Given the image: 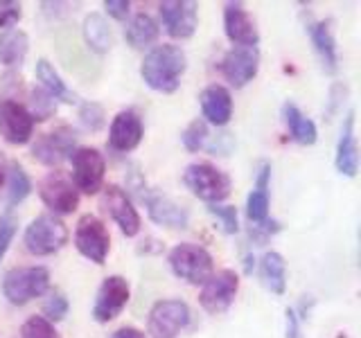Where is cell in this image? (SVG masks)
<instances>
[{
	"label": "cell",
	"instance_id": "74e56055",
	"mask_svg": "<svg viewBox=\"0 0 361 338\" xmlns=\"http://www.w3.org/2000/svg\"><path fill=\"white\" fill-rule=\"evenodd\" d=\"M23 18V5L14 0H0V30H14Z\"/></svg>",
	"mask_w": 361,
	"mask_h": 338
},
{
	"label": "cell",
	"instance_id": "1f68e13d",
	"mask_svg": "<svg viewBox=\"0 0 361 338\" xmlns=\"http://www.w3.org/2000/svg\"><path fill=\"white\" fill-rule=\"evenodd\" d=\"M30 115L34 118V122H43L52 118V113L56 111V99L50 97L43 88H34L30 93Z\"/></svg>",
	"mask_w": 361,
	"mask_h": 338
},
{
	"label": "cell",
	"instance_id": "7c38bea8",
	"mask_svg": "<svg viewBox=\"0 0 361 338\" xmlns=\"http://www.w3.org/2000/svg\"><path fill=\"white\" fill-rule=\"evenodd\" d=\"M39 196L56 214H73L79 208V192L73 180L61 172H50L39 183Z\"/></svg>",
	"mask_w": 361,
	"mask_h": 338
},
{
	"label": "cell",
	"instance_id": "d6a6232c",
	"mask_svg": "<svg viewBox=\"0 0 361 338\" xmlns=\"http://www.w3.org/2000/svg\"><path fill=\"white\" fill-rule=\"evenodd\" d=\"M20 338H61L54 323L45 320L43 315H30L20 327Z\"/></svg>",
	"mask_w": 361,
	"mask_h": 338
},
{
	"label": "cell",
	"instance_id": "9c48e42d",
	"mask_svg": "<svg viewBox=\"0 0 361 338\" xmlns=\"http://www.w3.org/2000/svg\"><path fill=\"white\" fill-rule=\"evenodd\" d=\"M237 291H240V275L231 268H221L201 284L199 304L203 307V311L219 315L231 309Z\"/></svg>",
	"mask_w": 361,
	"mask_h": 338
},
{
	"label": "cell",
	"instance_id": "f1b7e54d",
	"mask_svg": "<svg viewBox=\"0 0 361 338\" xmlns=\"http://www.w3.org/2000/svg\"><path fill=\"white\" fill-rule=\"evenodd\" d=\"M37 79L41 82V88L50 97L59 99V101H66V104H75V101H77V95L66 86L61 75L56 73V68L48 59H39L37 61Z\"/></svg>",
	"mask_w": 361,
	"mask_h": 338
},
{
	"label": "cell",
	"instance_id": "60d3db41",
	"mask_svg": "<svg viewBox=\"0 0 361 338\" xmlns=\"http://www.w3.org/2000/svg\"><path fill=\"white\" fill-rule=\"evenodd\" d=\"M113 338H147V334L138 327H120L118 332H113Z\"/></svg>",
	"mask_w": 361,
	"mask_h": 338
},
{
	"label": "cell",
	"instance_id": "5bb4252c",
	"mask_svg": "<svg viewBox=\"0 0 361 338\" xmlns=\"http://www.w3.org/2000/svg\"><path fill=\"white\" fill-rule=\"evenodd\" d=\"M34 118L27 106H23L16 99L0 101V135L9 144H27L34 135Z\"/></svg>",
	"mask_w": 361,
	"mask_h": 338
},
{
	"label": "cell",
	"instance_id": "3957f363",
	"mask_svg": "<svg viewBox=\"0 0 361 338\" xmlns=\"http://www.w3.org/2000/svg\"><path fill=\"white\" fill-rule=\"evenodd\" d=\"M183 183L192 194L201 201H206L208 206H214V203H221L224 199H228L231 187H233L231 176L221 172L219 167H214L212 163L188 165L183 172Z\"/></svg>",
	"mask_w": 361,
	"mask_h": 338
},
{
	"label": "cell",
	"instance_id": "277c9868",
	"mask_svg": "<svg viewBox=\"0 0 361 338\" xmlns=\"http://www.w3.org/2000/svg\"><path fill=\"white\" fill-rule=\"evenodd\" d=\"M167 264L172 273L188 284H203L214 273L212 255L199 244H176L167 255Z\"/></svg>",
	"mask_w": 361,
	"mask_h": 338
},
{
	"label": "cell",
	"instance_id": "52a82bcc",
	"mask_svg": "<svg viewBox=\"0 0 361 338\" xmlns=\"http://www.w3.org/2000/svg\"><path fill=\"white\" fill-rule=\"evenodd\" d=\"M75 248L79 255L90 259L93 264H104L111 251V234L102 219L95 214H84L77 221L75 228Z\"/></svg>",
	"mask_w": 361,
	"mask_h": 338
},
{
	"label": "cell",
	"instance_id": "f546056e",
	"mask_svg": "<svg viewBox=\"0 0 361 338\" xmlns=\"http://www.w3.org/2000/svg\"><path fill=\"white\" fill-rule=\"evenodd\" d=\"M5 192H7V210L16 208L18 203H23L32 192V180L27 172L18 163H9L7 167V180H5Z\"/></svg>",
	"mask_w": 361,
	"mask_h": 338
},
{
	"label": "cell",
	"instance_id": "e575fe53",
	"mask_svg": "<svg viewBox=\"0 0 361 338\" xmlns=\"http://www.w3.org/2000/svg\"><path fill=\"white\" fill-rule=\"evenodd\" d=\"M208 212L219 221L221 230L226 234L240 232V214H237L235 206H221V203H214V206H208Z\"/></svg>",
	"mask_w": 361,
	"mask_h": 338
},
{
	"label": "cell",
	"instance_id": "ba28073f",
	"mask_svg": "<svg viewBox=\"0 0 361 338\" xmlns=\"http://www.w3.org/2000/svg\"><path fill=\"white\" fill-rule=\"evenodd\" d=\"M73 163V185L84 194H97L104 187L106 161L93 146H77L71 154Z\"/></svg>",
	"mask_w": 361,
	"mask_h": 338
},
{
	"label": "cell",
	"instance_id": "7a4b0ae2",
	"mask_svg": "<svg viewBox=\"0 0 361 338\" xmlns=\"http://www.w3.org/2000/svg\"><path fill=\"white\" fill-rule=\"evenodd\" d=\"M50 291V270L45 266H18L3 277V296L14 307L32 302Z\"/></svg>",
	"mask_w": 361,
	"mask_h": 338
},
{
	"label": "cell",
	"instance_id": "b9f144b4",
	"mask_svg": "<svg viewBox=\"0 0 361 338\" xmlns=\"http://www.w3.org/2000/svg\"><path fill=\"white\" fill-rule=\"evenodd\" d=\"M7 167H9L7 158H5V154H3V151H0V194H3V189H5V180H7Z\"/></svg>",
	"mask_w": 361,
	"mask_h": 338
},
{
	"label": "cell",
	"instance_id": "7402d4cb",
	"mask_svg": "<svg viewBox=\"0 0 361 338\" xmlns=\"http://www.w3.org/2000/svg\"><path fill=\"white\" fill-rule=\"evenodd\" d=\"M305 30H307L312 45L319 59L323 63V68L327 73H336L338 68V54H336V41H334V32L330 27L327 20H314L310 18L305 23Z\"/></svg>",
	"mask_w": 361,
	"mask_h": 338
},
{
	"label": "cell",
	"instance_id": "8992f818",
	"mask_svg": "<svg viewBox=\"0 0 361 338\" xmlns=\"http://www.w3.org/2000/svg\"><path fill=\"white\" fill-rule=\"evenodd\" d=\"M190 307L183 300H158L147 318V334L152 338H176L190 325Z\"/></svg>",
	"mask_w": 361,
	"mask_h": 338
},
{
	"label": "cell",
	"instance_id": "d6986e66",
	"mask_svg": "<svg viewBox=\"0 0 361 338\" xmlns=\"http://www.w3.org/2000/svg\"><path fill=\"white\" fill-rule=\"evenodd\" d=\"M142 201L154 223L165 225V228H188L190 212L163 192H145Z\"/></svg>",
	"mask_w": 361,
	"mask_h": 338
},
{
	"label": "cell",
	"instance_id": "4316f807",
	"mask_svg": "<svg viewBox=\"0 0 361 338\" xmlns=\"http://www.w3.org/2000/svg\"><path fill=\"white\" fill-rule=\"evenodd\" d=\"M30 52V37L23 30H5L0 34V63L5 68H18Z\"/></svg>",
	"mask_w": 361,
	"mask_h": 338
},
{
	"label": "cell",
	"instance_id": "836d02e7",
	"mask_svg": "<svg viewBox=\"0 0 361 338\" xmlns=\"http://www.w3.org/2000/svg\"><path fill=\"white\" fill-rule=\"evenodd\" d=\"M68 309H71V304H68V298L61 291H48V298H45V302H43L41 315L50 323H59L68 315Z\"/></svg>",
	"mask_w": 361,
	"mask_h": 338
},
{
	"label": "cell",
	"instance_id": "e0dca14e",
	"mask_svg": "<svg viewBox=\"0 0 361 338\" xmlns=\"http://www.w3.org/2000/svg\"><path fill=\"white\" fill-rule=\"evenodd\" d=\"M145 135V124L142 118L133 108L120 111L116 118L111 120L109 127V146L113 151L129 154L142 142Z\"/></svg>",
	"mask_w": 361,
	"mask_h": 338
},
{
	"label": "cell",
	"instance_id": "5b68a950",
	"mask_svg": "<svg viewBox=\"0 0 361 338\" xmlns=\"http://www.w3.org/2000/svg\"><path fill=\"white\" fill-rule=\"evenodd\" d=\"M23 244H25V251L30 255H37V257L54 255L68 244V228L59 217H54V214H39V217L32 219V223L25 228Z\"/></svg>",
	"mask_w": 361,
	"mask_h": 338
},
{
	"label": "cell",
	"instance_id": "44dd1931",
	"mask_svg": "<svg viewBox=\"0 0 361 338\" xmlns=\"http://www.w3.org/2000/svg\"><path fill=\"white\" fill-rule=\"evenodd\" d=\"M336 172L348 178H355L359 172V144L355 133V111H348V115L341 124V135L336 142V156H334Z\"/></svg>",
	"mask_w": 361,
	"mask_h": 338
},
{
	"label": "cell",
	"instance_id": "9a60e30c",
	"mask_svg": "<svg viewBox=\"0 0 361 338\" xmlns=\"http://www.w3.org/2000/svg\"><path fill=\"white\" fill-rule=\"evenodd\" d=\"M259 70V50L244 48V45H233L221 59V75L226 82L235 88H244L248 82H253Z\"/></svg>",
	"mask_w": 361,
	"mask_h": 338
},
{
	"label": "cell",
	"instance_id": "484cf974",
	"mask_svg": "<svg viewBox=\"0 0 361 338\" xmlns=\"http://www.w3.org/2000/svg\"><path fill=\"white\" fill-rule=\"evenodd\" d=\"M259 280L276 296L287 291V262L278 251H269L259 259Z\"/></svg>",
	"mask_w": 361,
	"mask_h": 338
},
{
	"label": "cell",
	"instance_id": "30bf717a",
	"mask_svg": "<svg viewBox=\"0 0 361 338\" xmlns=\"http://www.w3.org/2000/svg\"><path fill=\"white\" fill-rule=\"evenodd\" d=\"M158 14L165 32L172 39H192L199 25V5L192 0H165L158 5Z\"/></svg>",
	"mask_w": 361,
	"mask_h": 338
},
{
	"label": "cell",
	"instance_id": "603a6c76",
	"mask_svg": "<svg viewBox=\"0 0 361 338\" xmlns=\"http://www.w3.org/2000/svg\"><path fill=\"white\" fill-rule=\"evenodd\" d=\"M269 183H271V165L262 163L255 174V187L246 199V217L253 225L269 221V206H271Z\"/></svg>",
	"mask_w": 361,
	"mask_h": 338
},
{
	"label": "cell",
	"instance_id": "ac0fdd59",
	"mask_svg": "<svg viewBox=\"0 0 361 338\" xmlns=\"http://www.w3.org/2000/svg\"><path fill=\"white\" fill-rule=\"evenodd\" d=\"M224 32L233 45L257 48L259 43V30L242 3H228L224 7Z\"/></svg>",
	"mask_w": 361,
	"mask_h": 338
},
{
	"label": "cell",
	"instance_id": "f35d334b",
	"mask_svg": "<svg viewBox=\"0 0 361 338\" xmlns=\"http://www.w3.org/2000/svg\"><path fill=\"white\" fill-rule=\"evenodd\" d=\"M104 9L111 18L116 20H127L131 14V3L129 0H104Z\"/></svg>",
	"mask_w": 361,
	"mask_h": 338
},
{
	"label": "cell",
	"instance_id": "6da1fadb",
	"mask_svg": "<svg viewBox=\"0 0 361 338\" xmlns=\"http://www.w3.org/2000/svg\"><path fill=\"white\" fill-rule=\"evenodd\" d=\"M188 70V54L172 43L156 45L145 54L140 63L142 82L156 93H174L180 86V77Z\"/></svg>",
	"mask_w": 361,
	"mask_h": 338
},
{
	"label": "cell",
	"instance_id": "d4e9b609",
	"mask_svg": "<svg viewBox=\"0 0 361 338\" xmlns=\"http://www.w3.org/2000/svg\"><path fill=\"white\" fill-rule=\"evenodd\" d=\"M282 118H285V124L293 142H298L302 146H312L319 140V129H316L314 120L305 115L293 101H287V104L282 106Z\"/></svg>",
	"mask_w": 361,
	"mask_h": 338
},
{
	"label": "cell",
	"instance_id": "ffe728a7",
	"mask_svg": "<svg viewBox=\"0 0 361 338\" xmlns=\"http://www.w3.org/2000/svg\"><path fill=\"white\" fill-rule=\"evenodd\" d=\"M199 104H201V118L206 120V124L226 127L233 118V95L221 84H210L203 88L199 95Z\"/></svg>",
	"mask_w": 361,
	"mask_h": 338
},
{
	"label": "cell",
	"instance_id": "4dcf8cb0",
	"mask_svg": "<svg viewBox=\"0 0 361 338\" xmlns=\"http://www.w3.org/2000/svg\"><path fill=\"white\" fill-rule=\"evenodd\" d=\"M208 138H210L208 124H206V120H203V118L192 120L188 127L183 129V133H180V142H183V146L190 154H197L201 149H206Z\"/></svg>",
	"mask_w": 361,
	"mask_h": 338
},
{
	"label": "cell",
	"instance_id": "8d00e7d4",
	"mask_svg": "<svg viewBox=\"0 0 361 338\" xmlns=\"http://www.w3.org/2000/svg\"><path fill=\"white\" fill-rule=\"evenodd\" d=\"M79 122L84 124L86 131H99L104 127V108L95 104V101H86L79 108Z\"/></svg>",
	"mask_w": 361,
	"mask_h": 338
},
{
	"label": "cell",
	"instance_id": "2e32d148",
	"mask_svg": "<svg viewBox=\"0 0 361 338\" xmlns=\"http://www.w3.org/2000/svg\"><path fill=\"white\" fill-rule=\"evenodd\" d=\"M75 140L77 135L71 127H59L52 133H45L32 144V156L34 161H39L45 167H56L61 165L66 158H71L75 151Z\"/></svg>",
	"mask_w": 361,
	"mask_h": 338
},
{
	"label": "cell",
	"instance_id": "83f0119b",
	"mask_svg": "<svg viewBox=\"0 0 361 338\" xmlns=\"http://www.w3.org/2000/svg\"><path fill=\"white\" fill-rule=\"evenodd\" d=\"M82 34L88 48L97 54H106L113 48V32H111L109 20L102 14H88L84 18Z\"/></svg>",
	"mask_w": 361,
	"mask_h": 338
},
{
	"label": "cell",
	"instance_id": "cb8c5ba5",
	"mask_svg": "<svg viewBox=\"0 0 361 338\" xmlns=\"http://www.w3.org/2000/svg\"><path fill=\"white\" fill-rule=\"evenodd\" d=\"M158 37H161V25H158L156 18L147 14V11L131 16L127 27H124V39H127V43L135 50L149 48L152 43L158 41Z\"/></svg>",
	"mask_w": 361,
	"mask_h": 338
},
{
	"label": "cell",
	"instance_id": "d590c367",
	"mask_svg": "<svg viewBox=\"0 0 361 338\" xmlns=\"http://www.w3.org/2000/svg\"><path fill=\"white\" fill-rule=\"evenodd\" d=\"M16 232H18V219L11 214V210H7L3 217H0V262L5 259Z\"/></svg>",
	"mask_w": 361,
	"mask_h": 338
},
{
	"label": "cell",
	"instance_id": "ab89813d",
	"mask_svg": "<svg viewBox=\"0 0 361 338\" xmlns=\"http://www.w3.org/2000/svg\"><path fill=\"white\" fill-rule=\"evenodd\" d=\"M285 338H302L300 334V318H298V311L289 307L285 311Z\"/></svg>",
	"mask_w": 361,
	"mask_h": 338
},
{
	"label": "cell",
	"instance_id": "4fadbf2b",
	"mask_svg": "<svg viewBox=\"0 0 361 338\" xmlns=\"http://www.w3.org/2000/svg\"><path fill=\"white\" fill-rule=\"evenodd\" d=\"M102 206L111 214V219L116 221V225L122 230V234L127 237H135L142 228V219L138 210H135L131 196L118 185H109L102 187Z\"/></svg>",
	"mask_w": 361,
	"mask_h": 338
},
{
	"label": "cell",
	"instance_id": "8fae6325",
	"mask_svg": "<svg viewBox=\"0 0 361 338\" xmlns=\"http://www.w3.org/2000/svg\"><path fill=\"white\" fill-rule=\"evenodd\" d=\"M131 298V287L127 277L122 275H109L97 289L95 304H93V318L97 323H111L118 318L122 309L129 304Z\"/></svg>",
	"mask_w": 361,
	"mask_h": 338
}]
</instances>
